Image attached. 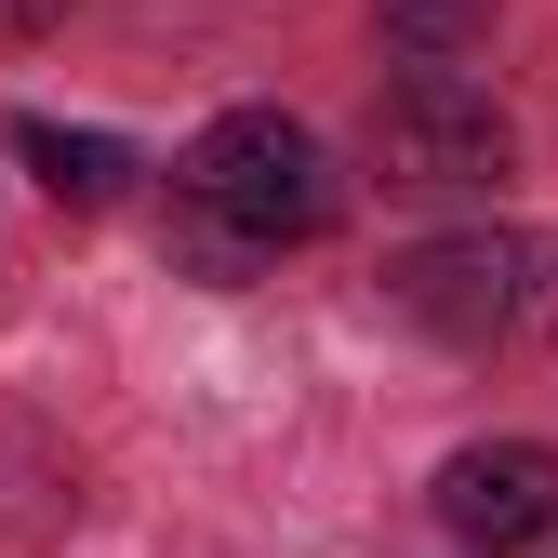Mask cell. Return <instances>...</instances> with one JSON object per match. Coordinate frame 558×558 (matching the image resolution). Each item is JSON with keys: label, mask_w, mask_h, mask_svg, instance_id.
<instances>
[{"label": "cell", "mask_w": 558, "mask_h": 558, "mask_svg": "<svg viewBox=\"0 0 558 558\" xmlns=\"http://www.w3.org/2000/svg\"><path fill=\"white\" fill-rule=\"evenodd\" d=\"M373 160H386V186H506L519 173V133H506V107L478 94V81H452V66H412V81H386V107H373Z\"/></svg>", "instance_id": "cell-3"}, {"label": "cell", "mask_w": 558, "mask_h": 558, "mask_svg": "<svg viewBox=\"0 0 558 558\" xmlns=\"http://www.w3.org/2000/svg\"><path fill=\"white\" fill-rule=\"evenodd\" d=\"M186 214H214L240 253H293L345 214V173L306 120H279V107H227L214 133L186 147Z\"/></svg>", "instance_id": "cell-1"}, {"label": "cell", "mask_w": 558, "mask_h": 558, "mask_svg": "<svg viewBox=\"0 0 558 558\" xmlns=\"http://www.w3.org/2000/svg\"><path fill=\"white\" fill-rule=\"evenodd\" d=\"M386 27H399L412 53H465L478 27H493V0H386Z\"/></svg>", "instance_id": "cell-6"}, {"label": "cell", "mask_w": 558, "mask_h": 558, "mask_svg": "<svg viewBox=\"0 0 558 558\" xmlns=\"http://www.w3.org/2000/svg\"><path fill=\"white\" fill-rule=\"evenodd\" d=\"M14 147L40 160V186H53V199H81V214H94V199H120V173H133L107 133H66V120H14Z\"/></svg>", "instance_id": "cell-5"}, {"label": "cell", "mask_w": 558, "mask_h": 558, "mask_svg": "<svg viewBox=\"0 0 558 558\" xmlns=\"http://www.w3.org/2000/svg\"><path fill=\"white\" fill-rule=\"evenodd\" d=\"M53 14H66V0H0V40H40Z\"/></svg>", "instance_id": "cell-7"}, {"label": "cell", "mask_w": 558, "mask_h": 558, "mask_svg": "<svg viewBox=\"0 0 558 558\" xmlns=\"http://www.w3.org/2000/svg\"><path fill=\"white\" fill-rule=\"evenodd\" d=\"M386 293H399L412 332L493 360V345H519V332L558 306V240H545V227H452V240H412V253L386 266Z\"/></svg>", "instance_id": "cell-2"}, {"label": "cell", "mask_w": 558, "mask_h": 558, "mask_svg": "<svg viewBox=\"0 0 558 558\" xmlns=\"http://www.w3.org/2000/svg\"><path fill=\"white\" fill-rule=\"evenodd\" d=\"M439 519L478 558H519L532 532H558V452L545 439H478V452H452L439 465Z\"/></svg>", "instance_id": "cell-4"}]
</instances>
